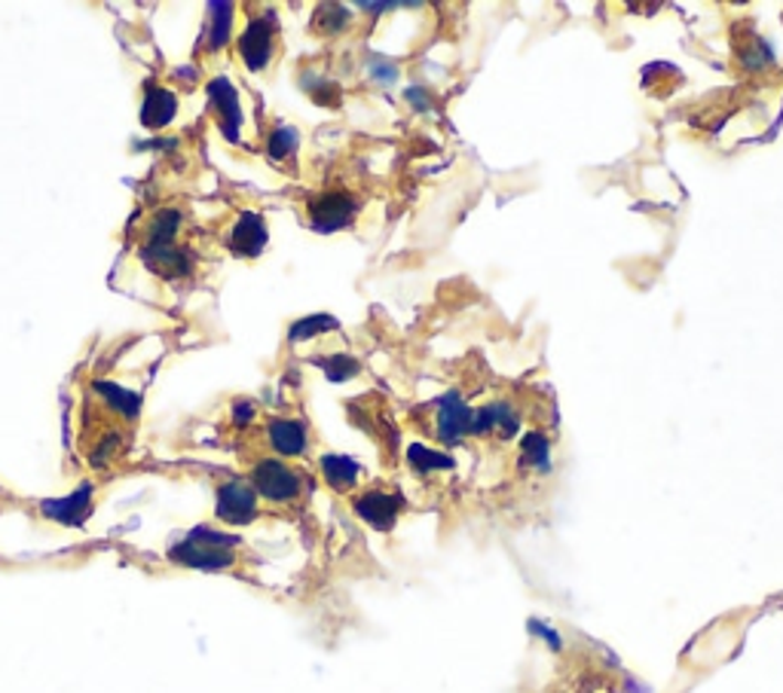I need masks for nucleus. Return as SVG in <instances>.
<instances>
[{
  "instance_id": "1",
  "label": "nucleus",
  "mask_w": 783,
  "mask_h": 693,
  "mask_svg": "<svg viewBox=\"0 0 783 693\" xmlns=\"http://www.w3.org/2000/svg\"><path fill=\"white\" fill-rule=\"evenodd\" d=\"M166 563L184 572H205V575H230L242 580H254L257 559L248 544L240 535L214 529V525H197L181 541H174L166 550Z\"/></svg>"
},
{
  "instance_id": "2",
  "label": "nucleus",
  "mask_w": 783,
  "mask_h": 693,
  "mask_svg": "<svg viewBox=\"0 0 783 693\" xmlns=\"http://www.w3.org/2000/svg\"><path fill=\"white\" fill-rule=\"evenodd\" d=\"M242 477L254 486L257 498L264 501L266 513L297 516L306 508L309 495H313L309 477L300 468H294L292 461L269 456V452L266 456H254Z\"/></svg>"
},
{
  "instance_id": "3",
  "label": "nucleus",
  "mask_w": 783,
  "mask_h": 693,
  "mask_svg": "<svg viewBox=\"0 0 783 693\" xmlns=\"http://www.w3.org/2000/svg\"><path fill=\"white\" fill-rule=\"evenodd\" d=\"M266 516L264 501L257 498L254 486L245 477H221L214 480V520L230 529L257 523Z\"/></svg>"
},
{
  "instance_id": "4",
  "label": "nucleus",
  "mask_w": 783,
  "mask_h": 693,
  "mask_svg": "<svg viewBox=\"0 0 783 693\" xmlns=\"http://www.w3.org/2000/svg\"><path fill=\"white\" fill-rule=\"evenodd\" d=\"M352 511L373 529L389 532L392 525L399 523L401 511H404V498L399 492H392V489L371 486V489H361L352 495Z\"/></svg>"
},
{
  "instance_id": "5",
  "label": "nucleus",
  "mask_w": 783,
  "mask_h": 693,
  "mask_svg": "<svg viewBox=\"0 0 783 693\" xmlns=\"http://www.w3.org/2000/svg\"><path fill=\"white\" fill-rule=\"evenodd\" d=\"M236 46H240V55L245 65L252 67V71H264L269 65V58H273V46H276V25H273V19L269 15L252 19L240 34V40H236Z\"/></svg>"
},
{
  "instance_id": "6",
  "label": "nucleus",
  "mask_w": 783,
  "mask_h": 693,
  "mask_svg": "<svg viewBox=\"0 0 783 693\" xmlns=\"http://www.w3.org/2000/svg\"><path fill=\"white\" fill-rule=\"evenodd\" d=\"M356 211H359V202L352 196H346V193H325V196L313 199L309 221L321 233H334V230H340V226L352 221Z\"/></svg>"
},
{
  "instance_id": "7",
  "label": "nucleus",
  "mask_w": 783,
  "mask_h": 693,
  "mask_svg": "<svg viewBox=\"0 0 783 693\" xmlns=\"http://www.w3.org/2000/svg\"><path fill=\"white\" fill-rule=\"evenodd\" d=\"M209 102H212L214 119H218V126H221V131H224L226 141H236L242 126V110H240V95H236V89L230 86V79L218 77L209 83Z\"/></svg>"
},
{
  "instance_id": "8",
  "label": "nucleus",
  "mask_w": 783,
  "mask_h": 693,
  "mask_svg": "<svg viewBox=\"0 0 783 693\" xmlns=\"http://www.w3.org/2000/svg\"><path fill=\"white\" fill-rule=\"evenodd\" d=\"M266 444H269V452L276 458H300L309 446V434H306V425L294 419H273L266 422Z\"/></svg>"
},
{
  "instance_id": "9",
  "label": "nucleus",
  "mask_w": 783,
  "mask_h": 693,
  "mask_svg": "<svg viewBox=\"0 0 783 693\" xmlns=\"http://www.w3.org/2000/svg\"><path fill=\"white\" fill-rule=\"evenodd\" d=\"M226 245H230L233 254H240V257H257L266 245L264 217L254 214V211H245L240 221H236V226L230 230Z\"/></svg>"
},
{
  "instance_id": "10",
  "label": "nucleus",
  "mask_w": 783,
  "mask_h": 693,
  "mask_svg": "<svg viewBox=\"0 0 783 693\" xmlns=\"http://www.w3.org/2000/svg\"><path fill=\"white\" fill-rule=\"evenodd\" d=\"M178 117V98L169 86L150 83L145 86V102H141V122L147 129H166Z\"/></svg>"
},
{
  "instance_id": "11",
  "label": "nucleus",
  "mask_w": 783,
  "mask_h": 693,
  "mask_svg": "<svg viewBox=\"0 0 783 693\" xmlns=\"http://www.w3.org/2000/svg\"><path fill=\"white\" fill-rule=\"evenodd\" d=\"M321 477H325V483L331 486L334 492L349 495L356 489V483H359V465L346 456H325L321 458Z\"/></svg>"
},
{
  "instance_id": "12",
  "label": "nucleus",
  "mask_w": 783,
  "mask_h": 693,
  "mask_svg": "<svg viewBox=\"0 0 783 693\" xmlns=\"http://www.w3.org/2000/svg\"><path fill=\"white\" fill-rule=\"evenodd\" d=\"M209 28H205V34H202V40H205V46L212 50V53H218L221 46H226L230 43V25H233V7L230 3H212L209 7Z\"/></svg>"
},
{
  "instance_id": "13",
  "label": "nucleus",
  "mask_w": 783,
  "mask_h": 693,
  "mask_svg": "<svg viewBox=\"0 0 783 693\" xmlns=\"http://www.w3.org/2000/svg\"><path fill=\"white\" fill-rule=\"evenodd\" d=\"M294 150H297V131L294 129H285V126H279V129L266 138V157H273L276 162L292 159Z\"/></svg>"
},
{
  "instance_id": "14",
  "label": "nucleus",
  "mask_w": 783,
  "mask_h": 693,
  "mask_svg": "<svg viewBox=\"0 0 783 693\" xmlns=\"http://www.w3.org/2000/svg\"><path fill=\"white\" fill-rule=\"evenodd\" d=\"M321 328H337L331 318H309V321H300L297 328H292V340H304V337H316L313 330Z\"/></svg>"
}]
</instances>
